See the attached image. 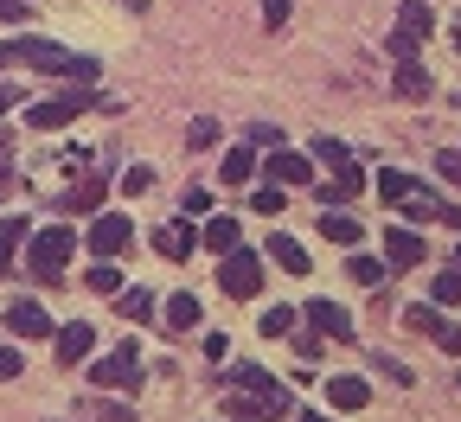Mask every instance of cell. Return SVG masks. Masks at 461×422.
<instances>
[{"instance_id": "31", "label": "cell", "mask_w": 461, "mask_h": 422, "mask_svg": "<svg viewBox=\"0 0 461 422\" xmlns=\"http://www.w3.org/2000/svg\"><path fill=\"white\" fill-rule=\"evenodd\" d=\"M295 333V308H269L263 314V339H288Z\"/></svg>"}, {"instance_id": "13", "label": "cell", "mask_w": 461, "mask_h": 422, "mask_svg": "<svg viewBox=\"0 0 461 422\" xmlns=\"http://www.w3.org/2000/svg\"><path fill=\"white\" fill-rule=\"evenodd\" d=\"M327 403H333V416H353L372 403V384L366 378H327Z\"/></svg>"}, {"instance_id": "29", "label": "cell", "mask_w": 461, "mask_h": 422, "mask_svg": "<svg viewBox=\"0 0 461 422\" xmlns=\"http://www.w3.org/2000/svg\"><path fill=\"white\" fill-rule=\"evenodd\" d=\"M403 218H411V224H429V218H442V205H436V199H429V193L417 186L411 199H403Z\"/></svg>"}, {"instance_id": "27", "label": "cell", "mask_w": 461, "mask_h": 422, "mask_svg": "<svg viewBox=\"0 0 461 422\" xmlns=\"http://www.w3.org/2000/svg\"><path fill=\"white\" fill-rule=\"evenodd\" d=\"M84 288H90V294H122L129 282H122V269H115V263H90V275H84Z\"/></svg>"}, {"instance_id": "20", "label": "cell", "mask_w": 461, "mask_h": 422, "mask_svg": "<svg viewBox=\"0 0 461 422\" xmlns=\"http://www.w3.org/2000/svg\"><path fill=\"white\" fill-rule=\"evenodd\" d=\"M58 211H65V218H71V211L96 218V211H103V179H84V186H71L65 199H58Z\"/></svg>"}, {"instance_id": "25", "label": "cell", "mask_w": 461, "mask_h": 422, "mask_svg": "<svg viewBox=\"0 0 461 422\" xmlns=\"http://www.w3.org/2000/svg\"><path fill=\"white\" fill-rule=\"evenodd\" d=\"M20 244H26V218H0V275L14 269V256H20Z\"/></svg>"}, {"instance_id": "21", "label": "cell", "mask_w": 461, "mask_h": 422, "mask_svg": "<svg viewBox=\"0 0 461 422\" xmlns=\"http://www.w3.org/2000/svg\"><path fill=\"white\" fill-rule=\"evenodd\" d=\"M230 384H238V391H257V397H276V403H288V391H282L269 372H257V365H230Z\"/></svg>"}, {"instance_id": "4", "label": "cell", "mask_w": 461, "mask_h": 422, "mask_svg": "<svg viewBox=\"0 0 461 422\" xmlns=\"http://www.w3.org/2000/svg\"><path fill=\"white\" fill-rule=\"evenodd\" d=\"M218 288L230 294V301H257L263 294V263H257V250H230L224 263H218Z\"/></svg>"}, {"instance_id": "37", "label": "cell", "mask_w": 461, "mask_h": 422, "mask_svg": "<svg viewBox=\"0 0 461 422\" xmlns=\"http://www.w3.org/2000/svg\"><path fill=\"white\" fill-rule=\"evenodd\" d=\"M436 173L461 186V148H436Z\"/></svg>"}, {"instance_id": "28", "label": "cell", "mask_w": 461, "mask_h": 422, "mask_svg": "<svg viewBox=\"0 0 461 422\" xmlns=\"http://www.w3.org/2000/svg\"><path fill=\"white\" fill-rule=\"evenodd\" d=\"M250 173H257V154H250V148H230V154H224V186H244Z\"/></svg>"}, {"instance_id": "15", "label": "cell", "mask_w": 461, "mask_h": 422, "mask_svg": "<svg viewBox=\"0 0 461 422\" xmlns=\"http://www.w3.org/2000/svg\"><path fill=\"white\" fill-rule=\"evenodd\" d=\"M308 320H314V333H327V339H353V314H346L339 301H308Z\"/></svg>"}, {"instance_id": "42", "label": "cell", "mask_w": 461, "mask_h": 422, "mask_svg": "<svg viewBox=\"0 0 461 422\" xmlns=\"http://www.w3.org/2000/svg\"><path fill=\"white\" fill-rule=\"evenodd\" d=\"M250 205H257V211H269V218H276V211H282V186H263V193H250Z\"/></svg>"}, {"instance_id": "19", "label": "cell", "mask_w": 461, "mask_h": 422, "mask_svg": "<svg viewBox=\"0 0 461 422\" xmlns=\"http://www.w3.org/2000/svg\"><path fill=\"white\" fill-rule=\"evenodd\" d=\"M115 314H122V320H135V327H148L160 308H154V294H148V288H135V282H129L122 294H115Z\"/></svg>"}, {"instance_id": "36", "label": "cell", "mask_w": 461, "mask_h": 422, "mask_svg": "<svg viewBox=\"0 0 461 422\" xmlns=\"http://www.w3.org/2000/svg\"><path fill=\"white\" fill-rule=\"evenodd\" d=\"M218 141V122H212V115H199V122L186 129V148H212Z\"/></svg>"}, {"instance_id": "18", "label": "cell", "mask_w": 461, "mask_h": 422, "mask_svg": "<svg viewBox=\"0 0 461 422\" xmlns=\"http://www.w3.org/2000/svg\"><path fill=\"white\" fill-rule=\"evenodd\" d=\"M321 237H327V244H346V250H353L366 230H359V218H353V211H333V205H327V211H321Z\"/></svg>"}, {"instance_id": "8", "label": "cell", "mask_w": 461, "mask_h": 422, "mask_svg": "<svg viewBox=\"0 0 461 422\" xmlns=\"http://www.w3.org/2000/svg\"><path fill=\"white\" fill-rule=\"evenodd\" d=\"M403 320H411L417 333H429L442 352H461V327H455V320H442V308H403Z\"/></svg>"}, {"instance_id": "46", "label": "cell", "mask_w": 461, "mask_h": 422, "mask_svg": "<svg viewBox=\"0 0 461 422\" xmlns=\"http://www.w3.org/2000/svg\"><path fill=\"white\" fill-rule=\"evenodd\" d=\"M0 20H7V26H20V20H26V0H0Z\"/></svg>"}, {"instance_id": "34", "label": "cell", "mask_w": 461, "mask_h": 422, "mask_svg": "<svg viewBox=\"0 0 461 422\" xmlns=\"http://www.w3.org/2000/svg\"><path fill=\"white\" fill-rule=\"evenodd\" d=\"M26 372V352H14V346H0V384H14Z\"/></svg>"}, {"instance_id": "23", "label": "cell", "mask_w": 461, "mask_h": 422, "mask_svg": "<svg viewBox=\"0 0 461 422\" xmlns=\"http://www.w3.org/2000/svg\"><path fill=\"white\" fill-rule=\"evenodd\" d=\"M397 32H411V39H429V32H436V13H429V0H403V13H397Z\"/></svg>"}, {"instance_id": "32", "label": "cell", "mask_w": 461, "mask_h": 422, "mask_svg": "<svg viewBox=\"0 0 461 422\" xmlns=\"http://www.w3.org/2000/svg\"><path fill=\"white\" fill-rule=\"evenodd\" d=\"M346 275H353L359 288H372V282L384 275V263H378V256H346Z\"/></svg>"}, {"instance_id": "5", "label": "cell", "mask_w": 461, "mask_h": 422, "mask_svg": "<svg viewBox=\"0 0 461 422\" xmlns=\"http://www.w3.org/2000/svg\"><path fill=\"white\" fill-rule=\"evenodd\" d=\"M135 244V224L122 218V211H96L90 218V237H84V250H96V263H115Z\"/></svg>"}, {"instance_id": "47", "label": "cell", "mask_w": 461, "mask_h": 422, "mask_svg": "<svg viewBox=\"0 0 461 422\" xmlns=\"http://www.w3.org/2000/svg\"><path fill=\"white\" fill-rule=\"evenodd\" d=\"M14 103H20V90H14V84H0V115H7Z\"/></svg>"}, {"instance_id": "49", "label": "cell", "mask_w": 461, "mask_h": 422, "mask_svg": "<svg viewBox=\"0 0 461 422\" xmlns=\"http://www.w3.org/2000/svg\"><path fill=\"white\" fill-rule=\"evenodd\" d=\"M0 65H7V51H0Z\"/></svg>"}, {"instance_id": "43", "label": "cell", "mask_w": 461, "mask_h": 422, "mask_svg": "<svg viewBox=\"0 0 461 422\" xmlns=\"http://www.w3.org/2000/svg\"><path fill=\"white\" fill-rule=\"evenodd\" d=\"M205 358H212V365H224V358H230V339H224V333H205Z\"/></svg>"}, {"instance_id": "3", "label": "cell", "mask_w": 461, "mask_h": 422, "mask_svg": "<svg viewBox=\"0 0 461 422\" xmlns=\"http://www.w3.org/2000/svg\"><path fill=\"white\" fill-rule=\"evenodd\" d=\"M96 103H103L96 90H65V96H45V103H32V109H26V129H39V135H45V129H65V122H77V115H84V109H96Z\"/></svg>"}, {"instance_id": "11", "label": "cell", "mask_w": 461, "mask_h": 422, "mask_svg": "<svg viewBox=\"0 0 461 422\" xmlns=\"http://www.w3.org/2000/svg\"><path fill=\"white\" fill-rule=\"evenodd\" d=\"M7 327H14L20 339H51V333H58L51 314L39 308V301H14V308H7Z\"/></svg>"}, {"instance_id": "6", "label": "cell", "mask_w": 461, "mask_h": 422, "mask_svg": "<svg viewBox=\"0 0 461 422\" xmlns=\"http://www.w3.org/2000/svg\"><path fill=\"white\" fill-rule=\"evenodd\" d=\"M135 378H141L135 346H122V352H109V358H96V365H90V384H96V391H122V384H135Z\"/></svg>"}, {"instance_id": "12", "label": "cell", "mask_w": 461, "mask_h": 422, "mask_svg": "<svg viewBox=\"0 0 461 422\" xmlns=\"http://www.w3.org/2000/svg\"><path fill=\"white\" fill-rule=\"evenodd\" d=\"M51 346H58V358H65V365H77V358L96 352V333H90V320H71V327L51 333Z\"/></svg>"}, {"instance_id": "7", "label": "cell", "mask_w": 461, "mask_h": 422, "mask_svg": "<svg viewBox=\"0 0 461 422\" xmlns=\"http://www.w3.org/2000/svg\"><path fill=\"white\" fill-rule=\"evenodd\" d=\"M224 416H230V422H276V416H288V403L257 397V391H230V397H224Z\"/></svg>"}, {"instance_id": "39", "label": "cell", "mask_w": 461, "mask_h": 422, "mask_svg": "<svg viewBox=\"0 0 461 422\" xmlns=\"http://www.w3.org/2000/svg\"><path fill=\"white\" fill-rule=\"evenodd\" d=\"M429 301H461V269H442L436 275V294Z\"/></svg>"}, {"instance_id": "40", "label": "cell", "mask_w": 461, "mask_h": 422, "mask_svg": "<svg viewBox=\"0 0 461 422\" xmlns=\"http://www.w3.org/2000/svg\"><path fill=\"white\" fill-rule=\"evenodd\" d=\"M288 13H295V0H263V26H269V32H276Z\"/></svg>"}, {"instance_id": "16", "label": "cell", "mask_w": 461, "mask_h": 422, "mask_svg": "<svg viewBox=\"0 0 461 422\" xmlns=\"http://www.w3.org/2000/svg\"><path fill=\"white\" fill-rule=\"evenodd\" d=\"M384 263L391 269H417L423 263V237L417 230H384Z\"/></svg>"}, {"instance_id": "17", "label": "cell", "mask_w": 461, "mask_h": 422, "mask_svg": "<svg viewBox=\"0 0 461 422\" xmlns=\"http://www.w3.org/2000/svg\"><path fill=\"white\" fill-rule=\"evenodd\" d=\"M263 250H269V263H282L288 275H308V269H314V263H308V250H302V244H295V237H288V230H276V237H269Z\"/></svg>"}, {"instance_id": "45", "label": "cell", "mask_w": 461, "mask_h": 422, "mask_svg": "<svg viewBox=\"0 0 461 422\" xmlns=\"http://www.w3.org/2000/svg\"><path fill=\"white\" fill-rule=\"evenodd\" d=\"M372 365H378V372H384V378H391V384H411V372H403V365H397V358H384V352H378V358H372Z\"/></svg>"}, {"instance_id": "41", "label": "cell", "mask_w": 461, "mask_h": 422, "mask_svg": "<svg viewBox=\"0 0 461 422\" xmlns=\"http://www.w3.org/2000/svg\"><path fill=\"white\" fill-rule=\"evenodd\" d=\"M148 186H154V166H129L122 173V193H148Z\"/></svg>"}, {"instance_id": "2", "label": "cell", "mask_w": 461, "mask_h": 422, "mask_svg": "<svg viewBox=\"0 0 461 422\" xmlns=\"http://www.w3.org/2000/svg\"><path fill=\"white\" fill-rule=\"evenodd\" d=\"M71 250H77L71 224H51V230H39V237H26V263H32V275H39V282H58V275H65Z\"/></svg>"}, {"instance_id": "26", "label": "cell", "mask_w": 461, "mask_h": 422, "mask_svg": "<svg viewBox=\"0 0 461 422\" xmlns=\"http://www.w3.org/2000/svg\"><path fill=\"white\" fill-rule=\"evenodd\" d=\"M411 193H417V179H411V173H397V166L378 173V199H384V205H403Z\"/></svg>"}, {"instance_id": "14", "label": "cell", "mask_w": 461, "mask_h": 422, "mask_svg": "<svg viewBox=\"0 0 461 422\" xmlns=\"http://www.w3.org/2000/svg\"><path fill=\"white\" fill-rule=\"evenodd\" d=\"M269 186H314L308 154H269Z\"/></svg>"}, {"instance_id": "44", "label": "cell", "mask_w": 461, "mask_h": 422, "mask_svg": "<svg viewBox=\"0 0 461 422\" xmlns=\"http://www.w3.org/2000/svg\"><path fill=\"white\" fill-rule=\"evenodd\" d=\"M321 346H327V333H295V352L302 358H321Z\"/></svg>"}, {"instance_id": "48", "label": "cell", "mask_w": 461, "mask_h": 422, "mask_svg": "<svg viewBox=\"0 0 461 422\" xmlns=\"http://www.w3.org/2000/svg\"><path fill=\"white\" fill-rule=\"evenodd\" d=\"M295 422H339V416H295Z\"/></svg>"}, {"instance_id": "33", "label": "cell", "mask_w": 461, "mask_h": 422, "mask_svg": "<svg viewBox=\"0 0 461 422\" xmlns=\"http://www.w3.org/2000/svg\"><path fill=\"white\" fill-rule=\"evenodd\" d=\"M417 45H423V39H411V32H397V26H391V39H384V51L397 58V65H411V58H417Z\"/></svg>"}, {"instance_id": "30", "label": "cell", "mask_w": 461, "mask_h": 422, "mask_svg": "<svg viewBox=\"0 0 461 422\" xmlns=\"http://www.w3.org/2000/svg\"><path fill=\"white\" fill-rule=\"evenodd\" d=\"M314 160H321V166H333V173H339V166H346V160H353V148H346V141H333V135H321V141H314Z\"/></svg>"}, {"instance_id": "24", "label": "cell", "mask_w": 461, "mask_h": 422, "mask_svg": "<svg viewBox=\"0 0 461 422\" xmlns=\"http://www.w3.org/2000/svg\"><path fill=\"white\" fill-rule=\"evenodd\" d=\"M199 244H205V250H224V256H230V250L244 244V237H238V218H212V224L199 230Z\"/></svg>"}, {"instance_id": "1", "label": "cell", "mask_w": 461, "mask_h": 422, "mask_svg": "<svg viewBox=\"0 0 461 422\" xmlns=\"http://www.w3.org/2000/svg\"><path fill=\"white\" fill-rule=\"evenodd\" d=\"M14 58V65H32V71H51V77H77V84H90L96 77V58H77V51H65L58 39H39V32H26V39H14V45H0Z\"/></svg>"}, {"instance_id": "22", "label": "cell", "mask_w": 461, "mask_h": 422, "mask_svg": "<svg viewBox=\"0 0 461 422\" xmlns=\"http://www.w3.org/2000/svg\"><path fill=\"white\" fill-rule=\"evenodd\" d=\"M391 90H397L403 103H423V96H429L436 84H429V71H423L417 58H411V65H397V84H391Z\"/></svg>"}, {"instance_id": "9", "label": "cell", "mask_w": 461, "mask_h": 422, "mask_svg": "<svg viewBox=\"0 0 461 422\" xmlns=\"http://www.w3.org/2000/svg\"><path fill=\"white\" fill-rule=\"evenodd\" d=\"M193 250H199V230H193V224H160V230H154V256L186 263Z\"/></svg>"}, {"instance_id": "35", "label": "cell", "mask_w": 461, "mask_h": 422, "mask_svg": "<svg viewBox=\"0 0 461 422\" xmlns=\"http://www.w3.org/2000/svg\"><path fill=\"white\" fill-rule=\"evenodd\" d=\"M90 409H96V422H135V409H129V403H109V397H96Z\"/></svg>"}, {"instance_id": "38", "label": "cell", "mask_w": 461, "mask_h": 422, "mask_svg": "<svg viewBox=\"0 0 461 422\" xmlns=\"http://www.w3.org/2000/svg\"><path fill=\"white\" fill-rule=\"evenodd\" d=\"M180 205H186V218H205V211H212V193H205V186H186Z\"/></svg>"}, {"instance_id": "10", "label": "cell", "mask_w": 461, "mask_h": 422, "mask_svg": "<svg viewBox=\"0 0 461 422\" xmlns=\"http://www.w3.org/2000/svg\"><path fill=\"white\" fill-rule=\"evenodd\" d=\"M205 308H199V294H167V308H160V327L167 333H199Z\"/></svg>"}, {"instance_id": "50", "label": "cell", "mask_w": 461, "mask_h": 422, "mask_svg": "<svg viewBox=\"0 0 461 422\" xmlns=\"http://www.w3.org/2000/svg\"><path fill=\"white\" fill-rule=\"evenodd\" d=\"M455 263H461V250H455Z\"/></svg>"}]
</instances>
